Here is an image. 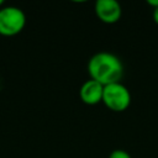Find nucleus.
<instances>
[{
    "instance_id": "obj_3",
    "label": "nucleus",
    "mask_w": 158,
    "mask_h": 158,
    "mask_svg": "<svg viewBox=\"0 0 158 158\" xmlns=\"http://www.w3.org/2000/svg\"><path fill=\"white\" fill-rule=\"evenodd\" d=\"M26 25V15L17 6L0 7V35L15 36L20 33Z\"/></svg>"
},
{
    "instance_id": "obj_6",
    "label": "nucleus",
    "mask_w": 158,
    "mask_h": 158,
    "mask_svg": "<svg viewBox=\"0 0 158 158\" xmlns=\"http://www.w3.org/2000/svg\"><path fill=\"white\" fill-rule=\"evenodd\" d=\"M109 158H132V157H131V154L127 151L117 148V149H114L109 154Z\"/></svg>"
},
{
    "instance_id": "obj_7",
    "label": "nucleus",
    "mask_w": 158,
    "mask_h": 158,
    "mask_svg": "<svg viewBox=\"0 0 158 158\" xmlns=\"http://www.w3.org/2000/svg\"><path fill=\"white\" fill-rule=\"evenodd\" d=\"M152 17H153V21H154V22L158 25V7H154V9H153Z\"/></svg>"
},
{
    "instance_id": "obj_1",
    "label": "nucleus",
    "mask_w": 158,
    "mask_h": 158,
    "mask_svg": "<svg viewBox=\"0 0 158 158\" xmlns=\"http://www.w3.org/2000/svg\"><path fill=\"white\" fill-rule=\"evenodd\" d=\"M88 73L90 79L105 85L118 83L123 75L121 59L110 52H98L88 62Z\"/></svg>"
},
{
    "instance_id": "obj_4",
    "label": "nucleus",
    "mask_w": 158,
    "mask_h": 158,
    "mask_svg": "<svg viewBox=\"0 0 158 158\" xmlns=\"http://www.w3.org/2000/svg\"><path fill=\"white\" fill-rule=\"evenodd\" d=\"M96 17L104 23H116L122 15L121 5L116 0H98L94 6Z\"/></svg>"
},
{
    "instance_id": "obj_5",
    "label": "nucleus",
    "mask_w": 158,
    "mask_h": 158,
    "mask_svg": "<svg viewBox=\"0 0 158 158\" xmlns=\"http://www.w3.org/2000/svg\"><path fill=\"white\" fill-rule=\"evenodd\" d=\"M104 85L94 79H88L84 81L79 89V96L81 101L86 105H96L102 101Z\"/></svg>"
},
{
    "instance_id": "obj_2",
    "label": "nucleus",
    "mask_w": 158,
    "mask_h": 158,
    "mask_svg": "<svg viewBox=\"0 0 158 158\" xmlns=\"http://www.w3.org/2000/svg\"><path fill=\"white\" fill-rule=\"evenodd\" d=\"M101 102L111 111L122 112L127 110L131 104V93L121 81L112 83L104 86Z\"/></svg>"
},
{
    "instance_id": "obj_9",
    "label": "nucleus",
    "mask_w": 158,
    "mask_h": 158,
    "mask_svg": "<svg viewBox=\"0 0 158 158\" xmlns=\"http://www.w3.org/2000/svg\"><path fill=\"white\" fill-rule=\"evenodd\" d=\"M2 5H4V1H2V0H0V7H2Z\"/></svg>"
},
{
    "instance_id": "obj_8",
    "label": "nucleus",
    "mask_w": 158,
    "mask_h": 158,
    "mask_svg": "<svg viewBox=\"0 0 158 158\" xmlns=\"http://www.w3.org/2000/svg\"><path fill=\"white\" fill-rule=\"evenodd\" d=\"M147 4L149 6H152L153 9L154 7H158V0H147Z\"/></svg>"
}]
</instances>
